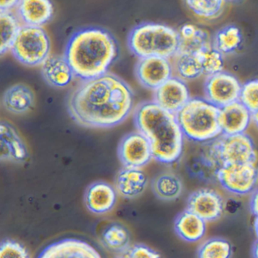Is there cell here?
Here are the masks:
<instances>
[{
    "mask_svg": "<svg viewBox=\"0 0 258 258\" xmlns=\"http://www.w3.org/2000/svg\"><path fill=\"white\" fill-rule=\"evenodd\" d=\"M41 72L45 81L56 88L70 85L75 76L66 56L59 55H49L41 64Z\"/></svg>",
    "mask_w": 258,
    "mask_h": 258,
    "instance_id": "obj_19",
    "label": "cell"
},
{
    "mask_svg": "<svg viewBox=\"0 0 258 258\" xmlns=\"http://www.w3.org/2000/svg\"><path fill=\"white\" fill-rule=\"evenodd\" d=\"M26 146L17 131L8 122L0 125V159L11 162H24L28 158Z\"/></svg>",
    "mask_w": 258,
    "mask_h": 258,
    "instance_id": "obj_17",
    "label": "cell"
},
{
    "mask_svg": "<svg viewBox=\"0 0 258 258\" xmlns=\"http://www.w3.org/2000/svg\"><path fill=\"white\" fill-rule=\"evenodd\" d=\"M242 85L233 75L224 72L207 77L205 98L218 108L240 100Z\"/></svg>",
    "mask_w": 258,
    "mask_h": 258,
    "instance_id": "obj_10",
    "label": "cell"
},
{
    "mask_svg": "<svg viewBox=\"0 0 258 258\" xmlns=\"http://www.w3.org/2000/svg\"><path fill=\"white\" fill-rule=\"evenodd\" d=\"M20 0H0V10H10L17 7Z\"/></svg>",
    "mask_w": 258,
    "mask_h": 258,
    "instance_id": "obj_37",
    "label": "cell"
},
{
    "mask_svg": "<svg viewBox=\"0 0 258 258\" xmlns=\"http://www.w3.org/2000/svg\"><path fill=\"white\" fill-rule=\"evenodd\" d=\"M102 241L108 250L114 253H125L131 247L129 231L119 223H112L104 229Z\"/></svg>",
    "mask_w": 258,
    "mask_h": 258,
    "instance_id": "obj_27",
    "label": "cell"
},
{
    "mask_svg": "<svg viewBox=\"0 0 258 258\" xmlns=\"http://www.w3.org/2000/svg\"><path fill=\"white\" fill-rule=\"evenodd\" d=\"M135 72L140 84L152 90H156L173 76L170 58L160 56L140 58Z\"/></svg>",
    "mask_w": 258,
    "mask_h": 258,
    "instance_id": "obj_12",
    "label": "cell"
},
{
    "mask_svg": "<svg viewBox=\"0 0 258 258\" xmlns=\"http://www.w3.org/2000/svg\"><path fill=\"white\" fill-rule=\"evenodd\" d=\"M39 257L97 258L101 257V255L85 241L68 238L48 246L41 252Z\"/></svg>",
    "mask_w": 258,
    "mask_h": 258,
    "instance_id": "obj_16",
    "label": "cell"
},
{
    "mask_svg": "<svg viewBox=\"0 0 258 258\" xmlns=\"http://www.w3.org/2000/svg\"><path fill=\"white\" fill-rule=\"evenodd\" d=\"M0 257L28 258L30 257L28 250L20 243L11 239H5L0 246Z\"/></svg>",
    "mask_w": 258,
    "mask_h": 258,
    "instance_id": "obj_34",
    "label": "cell"
},
{
    "mask_svg": "<svg viewBox=\"0 0 258 258\" xmlns=\"http://www.w3.org/2000/svg\"><path fill=\"white\" fill-rule=\"evenodd\" d=\"M190 11L201 19L212 20L223 13L226 0H185Z\"/></svg>",
    "mask_w": 258,
    "mask_h": 258,
    "instance_id": "obj_31",
    "label": "cell"
},
{
    "mask_svg": "<svg viewBox=\"0 0 258 258\" xmlns=\"http://www.w3.org/2000/svg\"><path fill=\"white\" fill-rule=\"evenodd\" d=\"M219 157L223 164H256L257 152L253 140L244 134H222L214 140Z\"/></svg>",
    "mask_w": 258,
    "mask_h": 258,
    "instance_id": "obj_8",
    "label": "cell"
},
{
    "mask_svg": "<svg viewBox=\"0 0 258 258\" xmlns=\"http://www.w3.org/2000/svg\"><path fill=\"white\" fill-rule=\"evenodd\" d=\"M132 89L111 73L84 81L68 102L71 117L81 126L114 127L123 123L134 109Z\"/></svg>",
    "mask_w": 258,
    "mask_h": 258,
    "instance_id": "obj_1",
    "label": "cell"
},
{
    "mask_svg": "<svg viewBox=\"0 0 258 258\" xmlns=\"http://www.w3.org/2000/svg\"><path fill=\"white\" fill-rule=\"evenodd\" d=\"M222 134H244L253 121L252 113L241 101L220 108L219 112Z\"/></svg>",
    "mask_w": 258,
    "mask_h": 258,
    "instance_id": "obj_15",
    "label": "cell"
},
{
    "mask_svg": "<svg viewBox=\"0 0 258 258\" xmlns=\"http://www.w3.org/2000/svg\"><path fill=\"white\" fill-rule=\"evenodd\" d=\"M114 183L122 197L133 199L143 194L147 185V177L141 169L123 167L117 173Z\"/></svg>",
    "mask_w": 258,
    "mask_h": 258,
    "instance_id": "obj_21",
    "label": "cell"
},
{
    "mask_svg": "<svg viewBox=\"0 0 258 258\" xmlns=\"http://www.w3.org/2000/svg\"><path fill=\"white\" fill-rule=\"evenodd\" d=\"M123 167L141 169L153 158L149 140L141 132H132L122 138L117 149Z\"/></svg>",
    "mask_w": 258,
    "mask_h": 258,
    "instance_id": "obj_11",
    "label": "cell"
},
{
    "mask_svg": "<svg viewBox=\"0 0 258 258\" xmlns=\"http://www.w3.org/2000/svg\"><path fill=\"white\" fill-rule=\"evenodd\" d=\"M174 229L179 238L188 242H197L205 237L207 222L188 209L175 220Z\"/></svg>",
    "mask_w": 258,
    "mask_h": 258,
    "instance_id": "obj_22",
    "label": "cell"
},
{
    "mask_svg": "<svg viewBox=\"0 0 258 258\" xmlns=\"http://www.w3.org/2000/svg\"><path fill=\"white\" fill-rule=\"evenodd\" d=\"M84 201L87 209L93 214H106L115 206L117 192L108 182L98 181L86 190Z\"/></svg>",
    "mask_w": 258,
    "mask_h": 258,
    "instance_id": "obj_18",
    "label": "cell"
},
{
    "mask_svg": "<svg viewBox=\"0 0 258 258\" xmlns=\"http://www.w3.org/2000/svg\"><path fill=\"white\" fill-rule=\"evenodd\" d=\"M152 190L158 199L173 201L182 194V183L179 176L173 173H164L152 181Z\"/></svg>",
    "mask_w": 258,
    "mask_h": 258,
    "instance_id": "obj_26",
    "label": "cell"
},
{
    "mask_svg": "<svg viewBox=\"0 0 258 258\" xmlns=\"http://www.w3.org/2000/svg\"><path fill=\"white\" fill-rule=\"evenodd\" d=\"M219 112L220 108L205 98H191L176 116L185 139L204 143L222 135Z\"/></svg>",
    "mask_w": 258,
    "mask_h": 258,
    "instance_id": "obj_4",
    "label": "cell"
},
{
    "mask_svg": "<svg viewBox=\"0 0 258 258\" xmlns=\"http://www.w3.org/2000/svg\"><path fill=\"white\" fill-rule=\"evenodd\" d=\"M125 257L131 258H157L161 255L158 252L143 244H137L130 247L125 253Z\"/></svg>",
    "mask_w": 258,
    "mask_h": 258,
    "instance_id": "obj_35",
    "label": "cell"
},
{
    "mask_svg": "<svg viewBox=\"0 0 258 258\" xmlns=\"http://www.w3.org/2000/svg\"><path fill=\"white\" fill-rule=\"evenodd\" d=\"M233 253L232 244L227 240L213 238L202 243L198 250L201 258H229Z\"/></svg>",
    "mask_w": 258,
    "mask_h": 258,
    "instance_id": "obj_32",
    "label": "cell"
},
{
    "mask_svg": "<svg viewBox=\"0 0 258 258\" xmlns=\"http://www.w3.org/2000/svg\"><path fill=\"white\" fill-rule=\"evenodd\" d=\"M226 2L229 3H236L238 2V1H240V0H226Z\"/></svg>",
    "mask_w": 258,
    "mask_h": 258,
    "instance_id": "obj_41",
    "label": "cell"
},
{
    "mask_svg": "<svg viewBox=\"0 0 258 258\" xmlns=\"http://www.w3.org/2000/svg\"><path fill=\"white\" fill-rule=\"evenodd\" d=\"M252 254L253 257L258 258V238L256 241L253 244V249H252Z\"/></svg>",
    "mask_w": 258,
    "mask_h": 258,
    "instance_id": "obj_38",
    "label": "cell"
},
{
    "mask_svg": "<svg viewBox=\"0 0 258 258\" xmlns=\"http://www.w3.org/2000/svg\"><path fill=\"white\" fill-rule=\"evenodd\" d=\"M196 144L197 146L191 149L187 155L188 173L204 182L217 180V172L223 163L219 157L214 140Z\"/></svg>",
    "mask_w": 258,
    "mask_h": 258,
    "instance_id": "obj_9",
    "label": "cell"
},
{
    "mask_svg": "<svg viewBox=\"0 0 258 258\" xmlns=\"http://www.w3.org/2000/svg\"><path fill=\"white\" fill-rule=\"evenodd\" d=\"M179 44L178 31L161 24H142L134 28L128 37L130 49L139 58H170L178 52Z\"/></svg>",
    "mask_w": 258,
    "mask_h": 258,
    "instance_id": "obj_5",
    "label": "cell"
},
{
    "mask_svg": "<svg viewBox=\"0 0 258 258\" xmlns=\"http://www.w3.org/2000/svg\"><path fill=\"white\" fill-rule=\"evenodd\" d=\"M50 49L49 36L42 27L25 25L21 28L11 52L19 62L35 67L41 66L49 56Z\"/></svg>",
    "mask_w": 258,
    "mask_h": 258,
    "instance_id": "obj_6",
    "label": "cell"
},
{
    "mask_svg": "<svg viewBox=\"0 0 258 258\" xmlns=\"http://www.w3.org/2000/svg\"><path fill=\"white\" fill-rule=\"evenodd\" d=\"M154 91V102L166 111L175 114L191 99L185 81L174 76Z\"/></svg>",
    "mask_w": 258,
    "mask_h": 258,
    "instance_id": "obj_13",
    "label": "cell"
},
{
    "mask_svg": "<svg viewBox=\"0 0 258 258\" xmlns=\"http://www.w3.org/2000/svg\"><path fill=\"white\" fill-rule=\"evenodd\" d=\"M18 14L25 25L43 27L53 16V6L50 0H20L17 5Z\"/></svg>",
    "mask_w": 258,
    "mask_h": 258,
    "instance_id": "obj_20",
    "label": "cell"
},
{
    "mask_svg": "<svg viewBox=\"0 0 258 258\" xmlns=\"http://www.w3.org/2000/svg\"><path fill=\"white\" fill-rule=\"evenodd\" d=\"M34 93L25 84L12 86L5 92L3 97L4 108L13 114L28 112L34 106Z\"/></svg>",
    "mask_w": 258,
    "mask_h": 258,
    "instance_id": "obj_23",
    "label": "cell"
},
{
    "mask_svg": "<svg viewBox=\"0 0 258 258\" xmlns=\"http://www.w3.org/2000/svg\"><path fill=\"white\" fill-rule=\"evenodd\" d=\"M179 44L178 52L195 54L211 43L206 31L192 24H185L178 31Z\"/></svg>",
    "mask_w": 258,
    "mask_h": 258,
    "instance_id": "obj_25",
    "label": "cell"
},
{
    "mask_svg": "<svg viewBox=\"0 0 258 258\" xmlns=\"http://www.w3.org/2000/svg\"><path fill=\"white\" fill-rule=\"evenodd\" d=\"M250 211H251L255 218H258V188L252 193L250 199Z\"/></svg>",
    "mask_w": 258,
    "mask_h": 258,
    "instance_id": "obj_36",
    "label": "cell"
},
{
    "mask_svg": "<svg viewBox=\"0 0 258 258\" xmlns=\"http://www.w3.org/2000/svg\"><path fill=\"white\" fill-rule=\"evenodd\" d=\"M242 36L239 28L228 25L217 33L214 37V46L223 55L236 51L241 46Z\"/></svg>",
    "mask_w": 258,
    "mask_h": 258,
    "instance_id": "obj_29",
    "label": "cell"
},
{
    "mask_svg": "<svg viewBox=\"0 0 258 258\" xmlns=\"http://www.w3.org/2000/svg\"><path fill=\"white\" fill-rule=\"evenodd\" d=\"M240 101L251 111H258V80H253L243 84Z\"/></svg>",
    "mask_w": 258,
    "mask_h": 258,
    "instance_id": "obj_33",
    "label": "cell"
},
{
    "mask_svg": "<svg viewBox=\"0 0 258 258\" xmlns=\"http://www.w3.org/2000/svg\"><path fill=\"white\" fill-rule=\"evenodd\" d=\"M117 55V43L114 37L99 28L77 31L69 40L64 53L75 76L83 81L107 73Z\"/></svg>",
    "mask_w": 258,
    "mask_h": 258,
    "instance_id": "obj_3",
    "label": "cell"
},
{
    "mask_svg": "<svg viewBox=\"0 0 258 258\" xmlns=\"http://www.w3.org/2000/svg\"><path fill=\"white\" fill-rule=\"evenodd\" d=\"M0 27H1V46L0 54H4L11 50L15 40L20 31L19 21L10 10H1L0 12Z\"/></svg>",
    "mask_w": 258,
    "mask_h": 258,
    "instance_id": "obj_28",
    "label": "cell"
},
{
    "mask_svg": "<svg viewBox=\"0 0 258 258\" xmlns=\"http://www.w3.org/2000/svg\"><path fill=\"white\" fill-rule=\"evenodd\" d=\"M195 54L202 66L204 75L208 77L223 72L224 68L223 55L214 45L209 43Z\"/></svg>",
    "mask_w": 258,
    "mask_h": 258,
    "instance_id": "obj_30",
    "label": "cell"
},
{
    "mask_svg": "<svg viewBox=\"0 0 258 258\" xmlns=\"http://www.w3.org/2000/svg\"><path fill=\"white\" fill-rule=\"evenodd\" d=\"M134 119L138 131L149 140L154 159L161 164H171L181 158L185 137L176 114L149 101L137 105Z\"/></svg>",
    "mask_w": 258,
    "mask_h": 258,
    "instance_id": "obj_2",
    "label": "cell"
},
{
    "mask_svg": "<svg viewBox=\"0 0 258 258\" xmlns=\"http://www.w3.org/2000/svg\"><path fill=\"white\" fill-rule=\"evenodd\" d=\"M187 209L209 223L221 217L225 210V203L223 198L215 190L203 188L190 195Z\"/></svg>",
    "mask_w": 258,
    "mask_h": 258,
    "instance_id": "obj_14",
    "label": "cell"
},
{
    "mask_svg": "<svg viewBox=\"0 0 258 258\" xmlns=\"http://www.w3.org/2000/svg\"><path fill=\"white\" fill-rule=\"evenodd\" d=\"M253 227H254L255 233H256V236H257L258 238V218H255Z\"/></svg>",
    "mask_w": 258,
    "mask_h": 258,
    "instance_id": "obj_40",
    "label": "cell"
},
{
    "mask_svg": "<svg viewBox=\"0 0 258 258\" xmlns=\"http://www.w3.org/2000/svg\"><path fill=\"white\" fill-rule=\"evenodd\" d=\"M173 76L184 81H194L204 75L196 54L177 52L170 58Z\"/></svg>",
    "mask_w": 258,
    "mask_h": 258,
    "instance_id": "obj_24",
    "label": "cell"
},
{
    "mask_svg": "<svg viewBox=\"0 0 258 258\" xmlns=\"http://www.w3.org/2000/svg\"><path fill=\"white\" fill-rule=\"evenodd\" d=\"M217 181L235 196H246L258 188L256 164H223L219 169Z\"/></svg>",
    "mask_w": 258,
    "mask_h": 258,
    "instance_id": "obj_7",
    "label": "cell"
},
{
    "mask_svg": "<svg viewBox=\"0 0 258 258\" xmlns=\"http://www.w3.org/2000/svg\"><path fill=\"white\" fill-rule=\"evenodd\" d=\"M252 119H253V123H254L258 127V111L252 113Z\"/></svg>",
    "mask_w": 258,
    "mask_h": 258,
    "instance_id": "obj_39",
    "label": "cell"
}]
</instances>
